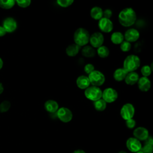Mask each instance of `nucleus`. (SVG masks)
I'll return each instance as SVG.
<instances>
[{"mask_svg":"<svg viewBox=\"0 0 153 153\" xmlns=\"http://www.w3.org/2000/svg\"><path fill=\"white\" fill-rule=\"evenodd\" d=\"M118 21L124 27H129L134 24L137 16L135 11L130 7L123 9L118 14Z\"/></svg>","mask_w":153,"mask_h":153,"instance_id":"obj_1","label":"nucleus"},{"mask_svg":"<svg viewBox=\"0 0 153 153\" xmlns=\"http://www.w3.org/2000/svg\"><path fill=\"white\" fill-rule=\"evenodd\" d=\"M90 34L89 32L84 27L78 28L74 33V43L78 46L84 47L89 42Z\"/></svg>","mask_w":153,"mask_h":153,"instance_id":"obj_2","label":"nucleus"},{"mask_svg":"<svg viewBox=\"0 0 153 153\" xmlns=\"http://www.w3.org/2000/svg\"><path fill=\"white\" fill-rule=\"evenodd\" d=\"M140 65V58L135 54H130L127 56L124 62L123 68L127 72H134Z\"/></svg>","mask_w":153,"mask_h":153,"instance_id":"obj_3","label":"nucleus"},{"mask_svg":"<svg viewBox=\"0 0 153 153\" xmlns=\"http://www.w3.org/2000/svg\"><path fill=\"white\" fill-rule=\"evenodd\" d=\"M102 91L99 87L89 86L84 90L85 97L93 102H95L102 98Z\"/></svg>","mask_w":153,"mask_h":153,"instance_id":"obj_4","label":"nucleus"},{"mask_svg":"<svg viewBox=\"0 0 153 153\" xmlns=\"http://www.w3.org/2000/svg\"><path fill=\"white\" fill-rule=\"evenodd\" d=\"M90 84L93 86L99 87L102 85L105 81V75L98 70H94L88 75Z\"/></svg>","mask_w":153,"mask_h":153,"instance_id":"obj_5","label":"nucleus"},{"mask_svg":"<svg viewBox=\"0 0 153 153\" xmlns=\"http://www.w3.org/2000/svg\"><path fill=\"white\" fill-rule=\"evenodd\" d=\"M135 114V108L133 104L126 103L124 104L120 109V115L124 120L133 118Z\"/></svg>","mask_w":153,"mask_h":153,"instance_id":"obj_6","label":"nucleus"},{"mask_svg":"<svg viewBox=\"0 0 153 153\" xmlns=\"http://www.w3.org/2000/svg\"><path fill=\"white\" fill-rule=\"evenodd\" d=\"M118 94L117 90L112 87H108L102 91V99L107 103L114 102L118 98Z\"/></svg>","mask_w":153,"mask_h":153,"instance_id":"obj_7","label":"nucleus"},{"mask_svg":"<svg viewBox=\"0 0 153 153\" xmlns=\"http://www.w3.org/2000/svg\"><path fill=\"white\" fill-rule=\"evenodd\" d=\"M57 118L63 123H68L72 120V112L68 108L61 107L59 108L56 112Z\"/></svg>","mask_w":153,"mask_h":153,"instance_id":"obj_8","label":"nucleus"},{"mask_svg":"<svg viewBox=\"0 0 153 153\" xmlns=\"http://www.w3.org/2000/svg\"><path fill=\"white\" fill-rule=\"evenodd\" d=\"M89 42L92 47L97 48L103 45L104 42V36L101 32H94L90 36Z\"/></svg>","mask_w":153,"mask_h":153,"instance_id":"obj_9","label":"nucleus"},{"mask_svg":"<svg viewBox=\"0 0 153 153\" xmlns=\"http://www.w3.org/2000/svg\"><path fill=\"white\" fill-rule=\"evenodd\" d=\"M98 27L102 32L109 33L112 30L114 25L111 19L102 17L98 22Z\"/></svg>","mask_w":153,"mask_h":153,"instance_id":"obj_10","label":"nucleus"},{"mask_svg":"<svg viewBox=\"0 0 153 153\" xmlns=\"http://www.w3.org/2000/svg\"><path fill=\"white\" fill-rule=\"evenodd\" d=\"M126 146L129 151L135 153L140 151V149L142 146L140 141L134 137H129L127 140Z\"/></svg>","mask_w":153,"mask_h":153,"instance_id":"obj_11","label":"nucleus"},{"mask_svg":"<svg viewBox=\"0 0 153 153\" xmlns=\"http://www.w3.org/2000/svg\"><path fill=\"white\" fill-rule=\"evenodd\" d=\"M125 41L129 42H136L140 37V33L139 30L134 28H130L127 29L124 35Z\"/></svg>","mask_w":153,"mask_h":153,"instance_id":"obj_12","label":"nucleus"},{"mask_svg":"<svg viewBox=\"0 0 153 153\" xmlns=\"http://www.w3.org/2000/svg\"><path fill=\"white\" fill-rule=\"evenodd\" d=\"M134 137L139 140H145L149 136L148 130L143 127H139L136 128L133 131Z\"/></svg>","mask_w":153,"mask_h":153,"instance_id":"obj_13","label":"nucleus"},{"mask_svg":"<svg viewBox=\"0 0 153 153\" xmlns=\"http://www.w3.org/2000/svg\"><path fill=\"white\" fill-rule=\"evenodd\" d=\"M137 83V86L139 89L141 91H143V92L148 91L151 86V81L148 78V77H145V76L139 77Z\"/></svg>","mask_w":153,"mask_h":153,"instance_id":"obj_14","label":"nucleus"},{"mask_svg":"<svg viewBox=\"0 0 153 153\" xmlns=\"http://www.w3.org/2000/svg\"><path fill=\"white\" fill-rule=\"evenodd\" d=\"M17 25L16 21L12 17L5 19L3 22V27L7 32H13L17 29Z\"/></svg>","mask_w":153,"mask_h":153,"instance_id":"obj_15","label":"nucleus"},{"mask_svg":"<svg viewBox=\"0 0 153 153\" xmlns=\"http://www.w3.org/2000/svg\"><path fill=\"white\" fill-rule=\"evenodd\" d=\"M76 84L77 87L82 90H85L89 86H90V82L88 76L86 75H80L76 80Z\"/></svg>","mask_w":153,"mask_h":153,"instance_id":"obj_16","label":"nucleus"},{"mask_svg":"<svg viewBox=\"0 0 153 153\" xmlns=\"http://www.w3.org/2000/svg\"><path fill=\"white\" fill-rule=\"evenodd\" d=\"M44 108L46 111L50 113L56 112L59 108V103L54 100L49 99L44 103Z\"/></svg>","mask_w":153,"mask_h":153,"instance_id":"obj_17","label":"nucleus"},{"mask_svg":"<svg viewBox=\"0 0 153 153\" xmlns=\"http://www.w3.org/2000/svg\"><path fill=\"white\" fill-rule=\"evenodd\" d=\"M139 75L136 72H128L127 74L124 81L127 85H133L135 84H136L139 80Z\"/></svg>","mask_w":153,"mask_h":153,"instance_id":"obj_18","label":"nucleus"},{"mask_svg":"<svg viewBox=\"0 0 153 153\" xmlns=\"http://www.w3.org/2000/svg\"><path fill=\"white\" fill-rule=\"evenodd\" d=\"M128 72L125 69L123 68H120L115 70L113 74V77L115 81L120 82L124 80Z\"/></svg>","mask_w":153,"mask_h":153,"instance_id":"obj_19","label":"nucleus"},{"mask_svg":"<svg viewBox=\"0 0 153 153\" xmlns=\"http://www.w3.org/2000/svg\"><path fill=\"white\" fill-rule=\"evenodd\" d=\"M80 50V47L75 43L69 45L66 48V53L68 56L74 57L76 56Z\"/></svg>","mask_w":153,"mask_h":153,"instance_id":"obj_20","label":"nucleus"},{"mask_svg":"<svg viewBox=\"0 0 153 153\" xmlns=\"http://www.w3.org/2000/svg\"><path fill=\"white\" fill-rule=\"evenodd\" d=\"M111 40L114 44L120 45L121 43H122L123 41H124V35L118 31L114 32L111 34Z\"/></svg>","mask_w":153,"mask_h":153,"instance_id":"obj_21","label":"nucleus"},{"mask_svg":"<svg viewBox=\"0 0 153 153\" xmlns=\"http://www.w3.org/2000/svg\"><path fill=\"white\" fill-rule=\"evenodd\" d=\"M90 16L96 20H99L103 17V10L99 7H93L90 10Z\"/></svg>","mask_w":153,"mask_h":153,"instance_id":"obj_22","label":"nucleus"},{"mask_svg":"<svg viewBox=\"0 0 153 153\" xmlns=\"http://www.w3.org/2000/svg\"><path fill=\"white\" fill-rule=\"evenodd\" d=\"M81 53L85 57H93L96 55V50L91 45H85L81 50Z\"/></svg>","mask_w":153,"mask_h":153,"instance_id":"obj_23","label":"nucleus"},{"mask_svg":"<svg viewBox=\"0 0 153 153\" xmlns=\"http://www.w3.org/2000/svg\"><path fill=\"white\" fill-rule=\"evenodd\" d=\"M107 103L101 98L95 102H93V106L94 109L99 112H102L105 110L106 108Z\"/></svg>","mask_w":153,"mask_h":153,"instance_id":"obj_24","label":"nucleus"},{"mask_svg":"<svg viewBox=\"0 0 153 153\" xmlns=\"http://www.w3.org/2000/svg\"><path fill=\"white\" fill-rule=\"evenodd\" d=\"M97 53L101 58H106L109 55V48L105 45H102L97 48Z\"/></svg>","mask_w":153,"mask_h":153,"instance_id":"obj_25","label":"nucleus"},{"mask_svg":"<svg viewBox=\"0 0 153 153\" xmlns=\"http://www.w3.org/2000/svg\"><path fill=\"white\" fill-rule=\"evenodd\" d=\"M152 71V63L151 64V66L148 65H144L141 68V69H140L142 75H143V76H145V77L149 76L151 74Z\"/></svg>","mask_w":153,"mask_h":153,"instance_id":"obj_26","label":"nucleus"},{"mask_svg":"<svg viewBox=\"0 0 153 153\" xmlns=\"http://www.w3.org/2000/svg\"><path fill=\"white\" fill-rule=\"evenodd\" d=\"M16 3V1L14 0L9 1H4L0 0V7L4 9H10L12 8Z\"/></svg>","mask_w":153,"mask_h":153,"instance_id":"obj_27","label":"nucleus"},{"mask_svg":"<svg viewBox=\"0 0 153 153\" xmlns=\"http://www.w3.org/2000/svg\"><path fill=\"white\" fill-rule=\"evenodd\" d=\"M120 45V49L123 52H127L131 50V44L130 42L124 40Z\"/></svg>","mask_w":153,"mask_h":153,"instance_id":"obj_28","label":"nucleus"},{"mask_svg":"<svg viewBox=\"0 0 153 153\" xmlns=\"http://www.w3.org/2000/svg\"><path fill=\"white\" fill-rule=\"evenodd\" d=\"M74 2V0H57L56 1L57 4L63 8H66L71 6Z\"/></svg>","mask_w":153,"mask_h":153,"instance_id":"obj_29","label":"nucleus"},{"mask_svg":"<svg viewBox=\"0 0 153 153\" xmlns=\"http://www.w3.org/2000/svg\"><path fill=\"white\" fill-rule=\"evenodd\" d=\"M11 103L9 101L5 100L2 102L0 104V112H5L8 111L10 108Z\"/></svg>","mask_w":153,"mask_h":153,"instance_id":"obj_30","label":"nucleus"},{"mask_svg":"<svg viewBox=\"0 0 153 153\" xmlns=\"http://www.w3.org/2000/svg\"><path fill=\"white\" fill-rule=\"evenodd\" d=\"M140 151L143 153H152L153 146L152 145L145 143L143 146H142Z\"/></svg>","mask_w":153,"mask_h":153,"instance_id":"obj_31","label":"nucleus"},{"mask_svg":"<svg viewBox=\"0 0 153 153\" xmlns=\"http://www.w3.org/2000/svg\"><path fill=\"white\" fill-rule=\"evenodd\" d=\"M17 5L22 8H26L30 5V0H17L16 1Z\"/></svg>","mask_w":153,"mask_h":153,"instance_id":"obj_32","label":"nucleus"},{"mask_svg":"<svg viewBox=\"0 0 153 153\" xmlns=\"http://www.w3.org/2000/svg\"><path fill=\"white\" fill-rule=\"evenodd\" d=\"M95 69H94V66L93 64L91 63H87L86 64L85 66H84V72L89 75L90 73H91L93 71H94Z\"/></svg>","mask_w":153,"mask_h":153,"instance_id":"obj_33","label":"nucleus"},{"mask_svg":"<svg viewBox=\"0 0 153 153\" xmlns=\"http://www.w3.org/2000/svg\"><path fill=\"white\" fill-rule=\"evenodd\" d=\"M126 124L127 128H133L136 126V121L133 118L129 119L126 121Z\"/></svg>","mask_w":153,"mask_h":153,"instance_id":"obj_34","label":"nucleus"},{"mask_svg":"<svg viewBox=\"0 0 153 153\" xmlns=\"http://www.w3.org/2000/svg\"><path fill=\"white\" fill-rule=\"evenodd\" d=\"M112 16V11L111 9L107 8L104 11H103V17L110 19Z\"/></svg>","mask_w":153,"mask_h":153,"instance_id":"obj_35","label":"nucleus"},{"mask_svg":"<svg viewBox=\"0 0 153 153\" xmlns=\"http://www.w3.org/2000/svg\"><path fill=\"white\" fill-rule=\"evenodd\" d=\"M145 141V143L153 145V139H152V137L151 136H149L148 137V138Z\"/></svg>","mask_w":153,"mask_h":153,"instance_id":"obj_36","label":"nucleus"},{"mask_svg":"<svg viewBox=\"0 0 153 153\" xmlns=\"http://www.w3.org/2000/svg\"><path fill=\"white\" fill-rule=\"evenodd\" d=\"M7 32L5 31V29L3 27V26H0V36H3L6 34Z\"/></svg>","mask_w":153,"mask_h":153,"instance_id":"obj_37","label":"nucleus"},{"mask_svg":"<svg viewBox=\"0 0 153 153\" xmlns=\"http://www.w3.org/2000/svg\"><path fill=\"white\" fill-rule=\"evenodd\" d=\"M72 153H85L84 152V151L82 150V149H76L75 151H74Z\"/></svg>","mask_w":153,"mask_h":153,"instance_id":"obj_38","label":"nucleus"},{"mask_svg":"<svg viewBox=\"0 0 153 153\" xmlns=\"http://www.w3.org/2000/svg\"><path fill=\"white\" fill-rule=\"evenodd\" d=\"M4 90V87H3V85L2 83L0 82V94H1L3 92Z\"/></svg>","mask_w":153,"mask_h":153,"instance_id":"obj_39","label":"nucleus"},{"mask_svg":"<svg viewBox=\"0 0 153 153\" xmlns=\"http://www.w3.org/2000/svg\"><path fill=\"white\" fill-rule=\"evenodd\" d=\"M3 66V60L1 59V58L0 57V70L1 69V68Z\"/></svg>","mask_w":153,"mask_h":153,"instance_id":"obj_40","label":"nucleus"},{"mask_svg":"<svg viewBox=\"0 0 153 153\" xmlns=\"http://www.w3.org/2000/svg\"><path fill=\"white\" fill-rule=\"evenodd\" d=\"M118 153H127V152L126 151H121Z\"/></svg>","mask_w":153,"mask_h":153,"instance_id":"obj_41","label":"nucleus"},{"mask_svg":"<svg viewBox=\"0 0 153 153\" xmlns=\"http://www.w3.org/2000/svg\"><path fill=\"white\" fill-rule=\"evenodd\" d=\"M136 153H143V152H142L141 151H138V152H137Z\"/></svg>","mask_w":153,"mask_h":153,"instance_id":"obj_42","label":"nucleus"}]
</instances>
